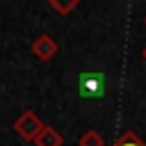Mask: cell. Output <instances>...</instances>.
<instances>
[{"label": "cell", "instance_id": "6", "mask_svg": "<svg viewBox=\"0 0 146 146\" xmlns=\"http://www.w3.org/2000/svg\"><path fill=\"white\" fill-rule=\"evenodd\" d=\"M48 5H50L57 14L66 16V14H71V11L78 7V0H66V2H62V0H48Z\"/></svg>", "mask_w": 146, "mask_h": 146}, {"label": "cell", "instance_id": "4", "mask_svg": "<svg viewBox=\"0 0 146 146\" xmlns=\"http://www.w3.org/2000/svg\"><path fill=\"white\" fill-rule=\"evenodd\" d=\"M34 144H36V146H62V144H64V137H62L52 125H43L41 132L34 137Z\"/></svg>", "mask_w": 146, "mask_h": 146}, {"label": "cell", "instance_id": "5", "mask_svg": "<svg viewBox=\"0 0 146 146\" xmlns=\"http://www.w3.org/2000/svg\"><path fill=\"white\" fill-rule=\"evenodd\" d=\"M112 146H146V141H141V137L132 130H125L119 135V139L112 144Z\"/></svg>", "mask_w": 146, "mask_h": 146}, {"label": "cell", "instance_id": "9", "mask_svg": "<svg viewBox=\"0 0 146 146\" xmlns=\"http://www.w3.org/2000/svg\"><path fill=\"white\" fill-rule=\"evenodd\" d=\"M144 23H146V18H144Z\"/></svg>", "mask_w": 146, "mask_h": 146}, {"label": "cell", "instance_id": "7", "mask_svg": "<svg viewBox=\"0 0 146 146\" xmlns=\"http://www.w3.org/2000/svg\"><path fill=\"white\" fill-rule=\"evenodd\" d=\"M78 146H105V141H103V137H100L96 130H87V132L80 137Z\"/></svg>", "mask_w": 146, "mask_h": 146}, {"label": "cell", "instance_id": "3", "mask_svg": "<svg viewBox=\"0 0 146 146\" xmlns=\"http://www.w3.org/2000/svg\"><path fill=\"white\" fill-rule=\"evenodd\" d=\"M80 91H82V96H100L103 94V78L98 73H84L80 78Z\"/></svg>", "mask_w": 146, "mask_h": 146}, {"label": "cell", "instance_id": "8", "mask_svg": "<svg viewBox=\"0 0 146 146\" xmlns=\"http://www.w3.org/2000/svg\"><path fill=\"white\" fill-rule=\"evenodd\" d=\"M141 55H144V59H146V48H144V50H141Z\"/></svg>", "mask_w": 146, "mask_h": 146}, {"label": "cell", "instance_id": "1", "mask_svg": "<svg viewBox=\"0 0 146 146\" xmlns=\"http://www.w3.org/2000/svg\"><path fill=\"white\" fill-rule=\"evenodd\" d=\"M14 132L18 135V137H23L25 141H34V137L41 132V128H43V123H41V119L36 116V112H32V110H25L16 121H14Z\"/></svg>", "mask_w": 146, "mask_h": 146}, {"label": "cell", "instance_id": "2", "mask_svg": "<svg viewBox=\"0 0 146 146\" xmlns=\"http://www.w3.org/2000/svg\"><path fill=\"white\" fill-rule=\"evenodd\" d=\"M30 50H32V55H34L36 59L48 62V59H52V57L57 55V43H55V39H52L50 34H39V36L32 41Z\"/></svg>", "mask_w": 146, "mask_h": 146}]
</instances>
